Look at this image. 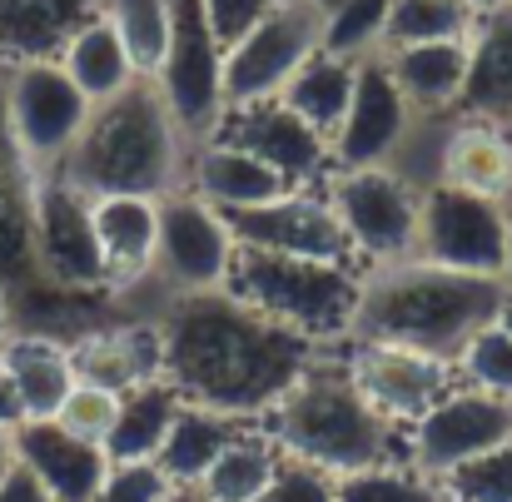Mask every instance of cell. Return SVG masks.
<instances>
[{"label": "cell", "instance_id": "obj_1", "mask_svg": "<svg viewBox=\"0 0 512 502\" xmlns=\"http://www.w3.org/2000/svg\"><path fill=\"white\" fill-rule=\"evenodd\" d=\"M150 319L160 324L165 378L179 388V398L234 423H259L284 398V388L324 353L249 309L229 289L174 294Z\"/></svg>", "mask_w": 512, "mask_h": 502}, {"label": "cell", "instance_id": "obj_2", "mask_svg": "<svg viewBox=\"0 0 512 502\" xmlns=\"http://www.w3.org/2000/svg\"><path fill=\"white\" fill-rule=\"evenodd\" d=\"M508 299L512 289L503 274H463L428 259H403L363 274L348 338H383L453 363L483 324L508 314Z\"/></svg>", "mask_w": 512, "mask_h": 502}, {"label": "cell", "instance_id": "obj_3", "mask_svg": "<svg viewBox=\"0 0 512 502\" xmlns=\"http://www.w3.org/2000/svg\"><path fill=\"white\" fill-rule=\"evenodd\" d=\"M269 443L284 458H299L329 478L398 463L403 458V428H393L348 378L339 348H324L289 388L284 398L259 418Z\"/></svg>", "mask_w": 512, "mask_h": 502}, {"label": "cell", "instance_id": "obj_4", "mask_svg": "<svg viewBox=\"0 0 512 502\" xmlns=\"http://www.w3.org/2000/svg\"><path fill=\"white\" fill-rule=\"evenodd\" d=\"M184 160L189 140L170 120L155 80H135L130 90L100 100L65 155L60 179L80 194H145L160 199L170 189H184Z\"/></svg>", "mask_w": 512, "mask_h": 502}, {"label": "cell", "instance_id": "obj_5", "mask_svg": "<svg viewBox=\"0 0 512 502\" xmlns=\"http://www.w3.org/2000/svg\"><path fill=\"white\" fill-rule=\"evenodd\" d=\"M363 269L324 264V259H294V254H264L234 244L229 264V294H239L249 309L274 319L279 329L309 338L314 348H339L353 334Z\"/></svg>", "mask_w": 512, "mask_h": 502}, {"label": "cell", "instance_id": "obj_6", "mask_svg": "<svg viewBox=\"0 0 512 502\" xmlns=\"http://www.w3.org/2000/svg\"><path fill=\"white\" fill-rule=\"evenodd\" d=\"M339 219L353 264L388 269L413 259L418 249V219H423V179L403 165H358V169H329L319 184Z\"/></svg>", "mask_w": 512, "mask_h": 502}, {"label": "cell", "instance_id": "obj_7", "mask_svg": "<svg viewBox=\"0 0 512 502\" xmlns=\"http://www.w3.org/2000/svg\"><path fill=\"white\" fill-rule=\"evenodd\" d=\"M90 100L80 95V85L65 75L60 60H15L0 75V120H5V140L10 155L25 174V184L60 174L65 155L75 150L85 120H90Z\"/></svg>", "mask_w": 512, "mask_h": 502}, {"label": "cell", "instance_id": "obj_8", "mask_svg": "<svg viewBox=\"0 0 512 502\" xmlns=\"http://www.w3.org/2000/svg\"><path fill=\"white\" fill-rule=\"evenodd\" d=\"M25 244L35 284L110 299L95 239V199L65 184L60 174H45L25 189Z\"/></svg>", "mask_w": 512, "mask_h": 502}, {"label": "cell", "instance_id": "obj_9", "mask_svg": "<svg viewBox=\"0 0 512 502\" xmlns=\"http://www.w3.org/2000/svg\"><path fill=\"white\" fill-rule=\"evenodd\" d=\"M229 264H234L229 219H224L209 199H199L194 189H170V194H160V239H155L150 289H145L140 304L125 309V314L150 319L174 294L224 289V284H229Z\"/></svg>", "mask_w": 512, "mask_h": 502}, {"label": "cell", "instance_id": "obj_10", "mask_svg": "<svg viewBox=\"0 0 512 502\" xmlns=\"http://www.w3.org/2000/svg\"><path fill=\"white\" fill-rule=\"evenodd\" d=\"M150 80L189 145H199L219 130V120H224V45L214 40L199 0H174L170 45Z\"/></svg>", "mask_w": 512, "mask_h": 502}, {"label": "cell", "instance_id": "obj_11", "mask_svg": "<svg viewBox=\"0 0 512 502\" xmlns=\"http://www.w3.org/2000/svg\"><path fill=\"white\" fill-rule=\"evenodd\" d=\"M314 50H324V15L309 0H279L244 40L224 50V110L279 100Z\"/></svg>", "mask_w": 512, "mask_h": 502}, {"label": "cell", "instance_id": "obj_12", "mask_svg": "<svg viewBox=\"0 0 512 502\" xmlns=\"http://www.w3.org/2000/svg\"><path fill=\"white\" fill-rule=\"evenodd\" d=\"M423 120L393 85L383 55H363L353 65V95L348 110L329 135V169H358V165H403Z\"/></svg>", "mask_w": 512, "mask_h": 502}, {"label": "cell", "instance_id": "obj_13", "mask_svg": "<svg viewBox=\"0 0 512 502\" xmlns=\"http://www.w3.org/2000/svg\"><path fill=\"white\" fill-rule=\"evenodd\" d=\"M503 254H508V204L433 179L423 184L413 259L463 269V274H503Z\"/></svg>", "mask_w": 512, "mask_h": 502}, {"label": "cell", "instance_id": "obj_14", "mask_svg": "<svg viewBox=\"0 0 512 502\" xmlns=\"http://www.w3.org/2000/svg\"><path fill=\"white\" fill-rule=\"evenodd\" d=\"M512 438V403L478 393L468 383H453L423 418H413L403 428V458L423 473V478H448L453 468H463L468 458L498 448Z\"/></svg>", "mask_w": 512, "mask_h": 502}, {"label": "cell", "instance_id": "obj_15", "mask_svg": "<svg viewBox=\"0 0 512 502\" xmlns=\"http://www.w3.org/2000/svg\"><path fill=\"white\" fill-rule=\"evenodd\" d=\"M339 358L348 378L358 383V393L393 423L408 428L413 418H423L458 378L448 358L403 348V343H383V338H343Z\"/></svg>", "mask_w": 512, "mask_h": 502}, {"label": "cell", "instance_id": "obj_16", "mask_svg": "<svg viewBox=\"0 0 512 502\" xmlns=\"http://www.w3.org/2000/svg\"><path fill=\"white\" fill-rule=\"evenodd\" d=\"M224 219H229L234 244H244V249L294 254V259H324V264H353L339 219H334V209H329V199L319 189H289V194H279L269 204L234 209Z\"/></svg>", "mask_w": 512, "mask_h": 502}, {"label": "cell", "instance_id": "obj_17", "mask_svg": "<svg viewBox=\"0 0 512 502\" xmlns=\"http://www.w3.org/2000/svg\"><path fill=\"white\" fill-rule=\"evenodd\" d=\"M224 140L244 145L254 160L274 169L289 189H319L329 179V140L319 130H309L294 110H284L279 100L264 105H244V110H224L219 130Z\"/></svg>", "mask_w": 512, "mask_h": 502}, {"label": "cell", "instance_id": "obj_18", "mask_svg": "<svg viewBox=\"0 0 512 502\" xmlns=\"http://www.w3.org/2000/svg\"><path fill=\"white\" fill-rule=\"evenodd\" d=\"M95 239L105 264V294L125 314L140 304L155 274V239H160V199L145 194H100L95 199Z\"/></svg>", "mask_w": 512, "mask_h": 502}, {"label": "cell", "instance_id": "obj_19", "mask_svg": "<svg viewBox=\"0 0 512 502\" xmlns=\"http://www.w3.org/2000/svg\"><path fill=\"white\" fill-rule=\"evenodd\" d=\"M65 348H70L75 383H90V388H105V393H130L140 383L165 378L160 324L140 319V314H115V319L75 334Z\"/></svg>", "mask_w": 512, "mask_h": 502}, {"label": "cell", "instance_id": "obj_20", "mask_svg": "<svg viewBox=\"0 0 512 502\" xmlns=\"http://www.w3.org/2000/svg\"><path fill=\"white\" fill-rule=\"evenodd\" d=\"M433 165L423 169V184H453L468 194H488L512 204V125L478 120V115H443L433 120Z\"/></svg>", "mask_w": 512, "mask_h": 502}, {"label": "cell", "instance_id": "obj_21", "mask_svg": "<svg viewBox=\"0 0 512 502\" xmlns=\"http://www.w3.org/2000/svg\"><path fill=\"white\" fill-rule=\"evenodd\" d=\"M15 463L55 502H90L100 493L105 473H110L105 448L90 443V438H75L55 418L15 423Z\"/></svg>", "mask_w": 512, "mask_h": 502}, {"label": "cell", "instance_id": "obj_22", "mask_svg": "<svg viewBox=\"0 0 512 502\" xmlns=\"http://www.w3.org/2000/svg\"><path fill=\"white\" fill-rule=\"evenodd\" d=\"M184 189H194L199 199H209L219 214H234V209H254V204H269L279 194H289V184L254 160L244 145L224 140V135H209L199 145H189V160H184Z\"/></svg>", "mask_w": 512, "mask_h": 502}, {"label": "cell", "instance_id": "obj_23", "mask_svg": "<svg viewBox=\"0 0 512 502\" xmlns=\"http://www.w3.org/2000/svg\"><path fill=\"white\" fill-rule=\"evenodd\" d=\"M378 55L418 120H443L458 110L468 85V40H428V45H398Z\"/></svg>", "mask_w": 512, "mask_h": 502}, {"label": "cell", "instance_id": "obj_24", "mask_svg": "<svg viewBox=\"0 0 512 502\" xmlns=\"http://www.w3.org/2000/svg\"><path fill=\"white\" fill-rule=\"evenodd\" d=\"M0 363L10 373L15 403H20V423L25 418H55L60 403L75 388V368H70V348L50 334L35 329H10L0 343Z\"/></svg>", "mask_w": 512, "mask_h": 502}, {"label": "cell", "instance_id": "obj_25", "mask_svg": "<svg viewBox=\"0 0 512 502\" xmlns=\"http://www.w3.org/2000/svg\"><path fill=\"white\" fill-rule=\"evenodd\" d=\"M453 115L512 125V5L478 15L468 35V85Z\"/></svg>", "mask_w": 512, "mask_h": 502}, {"label": "cell", "instance_id": "obj_26", "mask_svg": "<svg viewBox=\"0 0 512 502\" xmlns=\"http://www.w3.org/2000/svg\"><path fill=\"white\" fill-rule=\"evenodd\" d=\"M100 0H0V60H55Z\"/></svg>", "mask_w": 512, "mask_h": 502}, {"label": "cell", "instance_id": "obj_27", "mask_svg": "<svg viewBox=\"0 0 512 502\" xmlns=\"http://www.w3.org/2000/svg\"><path fill=\"white\" fill-rule=\"evenodd\" d=\"M179 408H184V398H179V388L170 378H155V383H140V388L120 393L115 423L105 433V458L110 463H155Z\"/></svg>", "mask_w": 512, "mask_h": 502}, {"label": "cell", "instance_id": "obj_28", "mask_svg": "<svg viewBox=\"0 0 512 502\" xmlns=\"http://www.w3.org/2000/svg\"><path fill=\"white\" fill-rule=\"evenodd\" d=\"M55 60L65 65V75L80 85V95H85L90 105H100V100L130 90L135 80H145V75L135 70V60H130L120 30H115L105 15H90V20L65 40V50H60Z\"/></svg>", "mask_w": 512, "mask_h": 502}, {"label": "cell", "instance_id": "obj_29", "mask_svg": "<svg viewBox=\"0 0 512 502\" xmlns=\"http://www.w3.org/2000/svg\"><path fill=\"white\" fill-rule=\"evenodd\" d=\"M279 463H284V453L269 443V433L259 423H239L194 493H199V502H259L269 493Z\"/></svg>", "mask_w": 512, "mask_h": 502}, {"label": "cell", "instance_id": "obj_30", "mask_svg": "<svg viewBox=\"0 0 512 502\" xmlns=\"http://www.w3.org/2000/svg\"><path fill=\"white\" fill-rule=\"evenodd\" d=\"M234 418H224V413H209V408H194V403H184L179 408V418L170 423V433H165V443H160V453H155V468L165 473V483L170 488H199V478L209 473V463L224 453V443L234 438Z\"/></svg>", "mask_w": 512, "mask_h": 502}, {"label": "cell", "instance_id": "obj_31", "mask_svg": "<svg viewBox=\"0 0 512 502\" xmlns=\"http://www.w3.org/2000/svg\"><path fill=\"white\" fill-rule=\"evenodd\" d=\"M353 65L358 60H343V55H329V50H314L294 80L279 90V105L294 110L309 130H319L324 140L334 135V125L348 110V95H353Z\"/></svg>", "mask_w": 512, "mask_h": 502}, {"label": "cell", "instance_id": "obj_32", "mask_svg": "<svg viewBox=\"0 0 512 502\" xmlns=\"http://www.w3.org/2000/svg\"><path fill=\"white\" fill-rule=\"evenodd\" d=\"M473 25H478V10L468 0H388L378 50L428 45V40H468Z\"/></svg>", "mask_w": 512, "mask_h": 502}, {"label": "cell", "instance_id": "obj_33", "mask_svg": "<svg viewBox=\"0 0 512 502\" xmlns=\"http://www.w3.org/2000/svg\"><path fill=\"white\" fill-rule=\"evenodd\" d=\"M100 15L120 30L135 70L150 80L160 70V55L170 45V15L174 0H100Z\"/></svg>", "mask_w": 512, "mask_h": 502}, {"label": "cell", "instance_id": "obj_34", "mask_svg": "<svg viewBox=\"0 0 512 502\" xmlns=\"http://www.w3.org/2000/svg\"><path fill=\"white\" fill-rule=\"evenodd\" d=\"M453 378L478 388V393H493V398H508L512 403V324L508 314L483 324L478 334L468 338L453 358Z\"/></svg>", "mask_w": 512, "mask_h": 502}, {"label": "cell", "instance_id": "obj_35", "mask_svg": "<svg viewBox=\"0 0 512 502\" xmlns=\"http://www.w3.org/2000/svg\"><path fill=\"white\" fill-rule=\"evenodd\" d=\"M334 502H443V493L408 458H398V463H378V468L334 478Z\"/></svg>", "mask_w": 512, "mask_h": 502}, {"label": "cell", "instance_id": "obj_36", "mask_svg": "<svg viewBox=\"0 0 512 502\" xmlns=\"http://www.w3.org/2000/svg\"><path fill=\"white\" fill-rule=\"evenodd\" d=\"M443 502H512V438L438 478Z\"/></svg>", "mask_w": 512, "mask_h": 502}, {"label": "cell", "instance_id": "obj_37", "mask_svg": "<svg viewBox=\"0 0 512 502\" xmlns=\"http://www.w3.org/2000/svg\"><path fill=\"white\" fill-rule=\"evenodd\" d=\"M383 20H388V0H343L339 10L324 15V50L343 60L378 55Z\"/></svg>", "mask_w": 512, "mask_h": 502}, {"label": "cell", "instance_id": "obj_38", "mask_svg": "<svg viewBox=\"0 0 512 502\" xmlns=\"http://www.w3.org/2000/svg\"><path fill=\"white\" fill-rule=\"evenodd\" d=\"M115 408H120V393H105V388L75 383V388H70V398L60 403L55 423H60V428H70L75 438H90V443H100V448H105V433H110V423H115Z\"/></svg>", "mask_w": 512, "mask_h": 502}, {"label": "cell", "instance_id": "obj_39", "mask_svg": "<svg viewBox=\"0 0 512 502\" xmlns=\"http://www.w3.org/2000/svg\"><path fill=\"white\" fill-rule=\"evenodd\" d=\"M165 493H170V483L155 463H110L100 493L90 502H160Z\"/></svg>", "mask_w": 512, "mask_h": 502}, {"label": "cell", "instance_id": "obj_40", "mask_svg": "<svg viewBox=\"0 0 512 502\" xmlns=\"http://www.w3.org/2000/svg\"><path fill=\"white\" fill-rule=\"evenodd\" d=\"M259 502H334V478L309 468V463H299V458H284L274 483H269V493Z\"/></svg>", "mask_w": 512, "mask_h": 502}, {"label": "cell", "instance_id": "obj_41", "mask_svg": "<svg viewBox=\"0 0 512 502\" xmlns=\"http://www.w3.org/2000/svg\"><path fill=\"white\" fill-rule=\"evenodd\" d=\"M204 5V20H209V30H214V40L229 50L234 40H244L279 0H199Z\"/></svg>", "mask_w": 512, "mask_h": 502}, {"label": "cell", "instance_id": "obj_42", "mask_svg": "<svg viewBox=\"0 0 512 502\" xmlns=\"http://www.w3.org/2000/svg\"><path fill=\"white\" fill-rule=\"evenodd\" d=\"M0 502H55V498H50V493H45V488L15 463V468L0 478Z\"/></svg>", "mask_w": 512, "mask_h": 502}, {"label": "cell", "instance_id": "obj_43", "mask_svg": "<svg viewBox=\"0 0 512 502\" xmlns=\"http://www.w3.org/2000/svg\"><path fill=\"white\" fill-rule=\"evenodd\" d=\"M0 423H20V403H15V388H10V373H5V363H0Z\"/></svg>", "mask_w": 512, "mask_h": 502}, {"label": "cell", "instance_id": "obj_44", "mask_svg": "<svg viewBox=\"0 0 512 502\" xmlns=\"http://www.w3.org/2000/svg\"><path fill=\"white\" fill-rule=\"evenodd\" d=\"M15 468V428L10 423H0V478Z\"/></svg>", "mask_w": 512, "mask_h": 502}, {"label": "cell", "instance_id": "obj_45", "mask_svg": "<svg viewBox=\"0 0 512 502\" xmlns=\"http://www.w3.org/2000/svg\"><path fill=\"white\" fill-rule=\"evenodd\" d=\"M15 329V304H10V289H5V279H0V343L10 338Z\"/></svg>", "mask_w": 512, "mask_h": 502}, {"label": "cell", "instance_id": "obj_46", "mask_svg": "<svg viewBox=\"0 0 512 502\" xmlns=\"http://www.w3.org/2000/svg\"><path fill=\"white\" fill-rule=\"evenodd\" d=\"M503 279H508V289H512V204H508V254H503Z\"/></svg>", "mask_w": 512, "mask_h": 502}, {"label": "cell", "instance_id": "obj_47", "mask_svg": "<svg viewBox=\"0 0 512 502\" xmlns=\"http://www.w3.org/2000/svg\"><path fill=\"white\" fill-rule=\"evenodd\" d=\"M478 15H493V10H503V5H512V0H468Z\"/></svg>", "mask_w": 512, "mask_h": 502}, {"label": "cell", "instance_id": "obj_48", "mask_svg": "<svg viewBox=\"0 0 512 502\" xmlns=\"http://www.w3.org/2000/svg\"><path fill=\"white\" fill-rule=\"evenodd\" d=\"M160 502H199V493H189V488H170Z\"/></svg>", "mask_w": 512, "mask_h": 502}, {"label": "cell", "instance_id": "obj_49", "mask_svg": "<svg viewBox=\"0 0 512 502\" xmlns=\"http://www.w3.org/2000/svg\"><path fill=\"white\" fill-rule=\"evenodd\" d=\"M309 5H314V10H319V15H329V10H339L343 0H309Z\"/></svg>", "mask_w": 512, "mask_h": 502}, {"label": "cell", "instance_id": "obj_50", "mask_svg": "<svg viewBox=\"0 0 512 502\" xmlns=\"http://www.w3.org/2000/svg\"><path fill=\"white\" fill-rule=\"evenodd\" d=\"M508 324H512V299H508Z\"/></svg>", "mask_w": 512, "mask_h": 502}, {"label": "cell", "instance_id": "obj_51", "mask_svg": "<svg viewBox=\"0 0 512 502\" xmlns=\"http://www.w3.org/2000/svg\"><path fill=\"white\" fill-rule=\"evenodd\" d=\"M0 70H5V60H0Z\"/></svg>", "mask_w": 512, "mask_h": 502}]
</instances>
